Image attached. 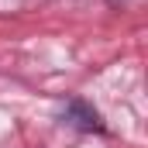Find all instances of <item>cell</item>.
Masks as SVG:
<instances>
[{
  "mask_svg": "<svg viewBox=\"0 0 148 148\" xmlns=\"http://www.w3.org/2000/svg\"><path fill=\"white\" fill-rule=\"evenodd\" d=\"M107 3H110V7H117V3H124V0H107Z\"/></svg>",
  "mask_w": 148,
  "mask_h": 148,
  "instance_id": "cell-2",
  "label": "cell"
},
{
  "mask_svg": "<svg viewBox=\"0 0 148 148\" xmlns=\"http://www.w3.org/2000/svg\"><path fill=\"white\" fill-rule=\"evenodd\" d=\"M66 117L73 121L79 131H103V121H100V114L93 110L90 103H83V100H73V103L66 107Z\"/></svg>",
  "mask_w": 148,
  "mask_h": 148,
  "instance_id": "cell-1",
  "label": "cell"
}]
</instances>
